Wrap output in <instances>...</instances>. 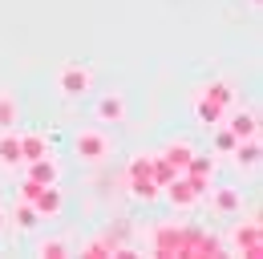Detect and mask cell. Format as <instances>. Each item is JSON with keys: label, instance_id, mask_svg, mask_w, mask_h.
<instances>
[{"label": "cell", "instance_id": "5", "mask_svg": "<svg viewBox=\"0 0 263 259\" xmlns=\"http://www.w3.org/2000/svg\"><path fill=\"white\" fill-rule=\"evenodd\" d=\"M162 191H166V198H170V207H178V211H191L198 198H202V191H198V187L186 178V174H174V178L166 182Z\"/></svg>", "mask_w": 263, "mask_h": 259}, {"label": "cell", "instance_id": "17", "mask_svg": "<svg viewBox=\"0 0 263 259\" xmlns=\"http://www.w3.org/2000/svg\"><path fill=\"white\" fill-rule=\"evenodd\" d=\"M12 223L21 227V231H33V227L41 223V215H36V207L29 202V198H21V202H16V211H12Z\"/></svg>", "mask_w": 263, "mask_h": 259}, {"label": "cell", "instance_id": "14", "mask_svg": "<svg viewBox=\"0 0 263 259\" xmlns=\"http://www.w3.org/2000/svg\"><path fill=\"white\" fill-rule=\"evenodd\" d=\"M191 158H195V146H191V142H170V146L162 150V162L174 170V174H182Z\"/></svg>", "mask_w": 263, "mask_h": 259}, {"label": "cell", "instance_id": "3", "mask_svg": "<svg viewBox=\"0 0 263 259\" xmlns=\"http://www.w3.org/2000/svg\"><path fill=\"white\" fill-rule=\"evenodd\" d=\"M89 85H93V73L85 65H65L57 73V94L61 97H81V94H89Z\"/></svg>", "mask_w": 263, "mask_h": 259}, {"label": "cell", "instance_id": "20", "mask_svg": "<svg viewBox=\"0 0 263 259\" xmlns=\"http://www.w3.org/2000/svg\"><path fill=\"white\" fill-rule=\"evenodd\" d=\"M73 247H69V239H45V243H36V255L41 259H65Z\"/></svg>", "mask_w": 263, "mask_h": 259}, {"label": "cell", "instance_id": "6", "mask_svg": "<svg viewBox=\"0 0 263 259\" xmlns=\"http://www.w3.org/2000/svg\"><path fill=\"white\" fill-rule=\"evenodd\" d=\"M29 202L36 207L41 219H57L61 207H65V198H61V191H57V182H53V187H36V191L29 194Z\"/></svg>", "mask_w": 263, "mask_h": 259}, {"label": "cell", "instance_id": "22", "mask_svg": "<svg viewBox=\"0 0 263 259\" xmlns=\"http://www.w3.org/2000/svg\"><path fill=\"white\" fill-rule=\"evenodd\" d=\"M235 142H239V138H235L227 126H215V142H211V146H215V154H231V150H235Z\"/></svg>", "mask_w": 263, "mask_h": 259}, {"label": "cell", "instance_id": "1", "mask_svg": "<svg viewBox=\"0 0 263 259\" xmlns=\"http://www.w3.org/2000/svg\"><path fill=\"white\" fill-rule=\"evenodd\" d=\"M231 105H235V85L231 81H211L195 101V118L206 130H215V126H223V114H227Z\"/></svg>", "mask_w": 263, "mask_h": 259}, {"label": "cell", "instance_id": "7", "mask_svg": "<svg viewBox=\"0 0 263 259\" xmlns=\"http://www.w3.org/2000/svg\"><path fill=\"white\" fill-rule=\"evenodd\" d=\"M25 178H33V182H41V187H53V182L61 178V166H57L53 154H41V158L25 162Z\"/></svg>", "mask_w": 263, "mask_h": 259}, {"label": "cell", "instance_id": "10", "mask_svg": "<svg viewBox=\"0 0 263 259\" xmlns=\"http://www.w3.org/2000/svg\"><path fill=\"white\" fill-rule=\"evenodd\" d=\"M227 130L235 138H259V114H255V109H235Z\"/></svg>", "mask_w": 263, "mask_h": 259}, {"label": "cell", "instance_id": "21", "mask_svg": "<svg viewBox=\"0 0 263 259\" xmlns=\"http://www.w3.org/2000/svg\"><path fill=\"white\" fill-rule=\"evenodd\" d=\"M81 255L85 259H105V255H114V243L101 235V239H89V243H81Z\"/></svg>", "mask_w": 263, "mask_h": 259}, {"label": "cell", "instance_id": "19", "mask_svg": "<svg viewBox=\"0 0 263 259\" xmlns=\"http://www.w3.org/2000/svg\"><path fill=\"white\" fill-rule=\"evenodd\" d=\"M16 118H21L16 97H12V94H0V130H12V126H16Z\"/></svg>", "mask_w": 263, "mask_h": 259}, {"label": "cell", "instance_id": "13", "mask_svg": "<svg viewBox=\"0 0 263 259\" xmlns=\"http://www.w3.org/2000/svg\"><path fill=\"white\" fill-rule=\"evenodd\" d=\"M259 138H239V142H235V150H231V158L239 162V166H243V170H255V166H259Z\"/></svg>", "mask_w": 263, "mask_h": 259}, {"label": "cell", "instance_id": "4", "mask_svg": "<svg viewBox=\"0 0 263 259\" xmlns=\"http://www.w3.org/2000/svg\"><path fill=\"white\" fill-rule=\"evenodd\" d=\"M231 247H235L239 255H247V259H259V255H263V235H259V223H255V219L239 223V227H235V235H231Z\"/></svg>", "mask_w": 263, "mask_h": 259}, {"label": "cell", "instance_id": "2", "mask_svg": "<svg viewBox=\"0 0 263 259\" xmlns=\"http://www.w3.org/2000/svg\"><path fill=\"white\" fill-rule=\"evenodd\" d=\"M73 154L81 162H105L109 158V138H105L101 130H81V134L73 138Z\"/></svg>", "mask_w": 263, "mask_h": 259}, {"label": "cell", "instance_id": "8", "mask_svg": "<svg viewBox=\"0 0 263 259\" xmlns=\"http://www.w3.org/2000/svg\"><path fill=\"white\" fill-rule=\"evenodd\" d=\"M182 174H186L198 191L206 194V191H211V178H215V158H202V154H195V158L186 162V170H182Z\"/></svg>", "mask_w": 263, "mask_h": 259}, {"label": "cell", "instance_id": "11", "mask_svg": "<svg viewBox=\"0 0 263 259\" xmlns=\"http://www.w3.org/2000/svg\"><path fill=\"white\" fill-rule=\"evenodd\" d=\"M0 166L4 170L21 166V134L16 130H0Z\"/></svg>", "mask_w": 263, "mask_h": 259}, {"label": "cell", "instance_id": "16", "mask_svg": "<svg viewBox=\"0 0 263 259\" xmlns=\"http://www.w3.org/2000/svg\"><path fill=\"white\" fill-rule=\"evenodd\" d=\"M41 154H53L49 150V138L45 134H21V162L41 158Z\"/></svg>", "mask_w": 263, "mask_h": 259}, {"label": "cell", "instance_id": "9", "mask_svg": "<svg viewBox=\"0 0 263 259\" xmlns=\"http://www.w3.org/2000/svg\"><path fill=\"white\" fill-rule=\"evenodd\" d=\"M93 114H98L101 122H114V126H122V122H126V97H122V94H105V97H98Z\"/></svg>", "mask_w": 263, "mask_h": 259}, {"label": "cell", "instance_id": "15", "mask_svg": "<svg viewBox=\"0 0 263 259\" xmlns=\"http://www.w3.org/2000/svg\"><path fill=\"white\" fill-rule=\"evenodd\" d=\"M154 170H158V154H134L130 166H126V182L130 178H154ZM158 182V178H154Z\"/></svg>", "mask_w": 263, "mask_h": 259}, {"label": "cell", "instance_id": "12", "mask_svg": "<svg viewBox=\"0 0 263 259\" xmlns=\"http://www.w3.org/2000/svg\"><path fill=\"white\" fill-rule=\"evenodd\" d=\"M211 207L219 215H239L243 211V194L235 191V187H219V191H211Z\"/></svg>", "mask_w": 263, "mask_h": 259}, {"label": "cell", "instance_id": "24", "mask_svg": "<svg viewBox=\"0 0 263 259\" xmlns=\"http://www.w3.org/2000/svg\"><path fill=\"white\" fill-rule=\"evenodd\" d=\"M251 4H259V0H251Z\"/></svg>", "mask_w": 263, "mask_h": 259}, {"label": "cell", "instance_id": "23", "mask_svg": "<svg viewBox=\"0 0 263 259\" xmlns=\"http://www.w3.org/2000/svg\"><path fill=\"white\" fill-rule=\"evenodd\" d=\"M4 223H8V215H4V211H0V231H4Z\"/></svg>", "mask_w": 263, "mask_h": 259}, {"label": "cell", "instance_id": "18", "mask_svg": "<svg viewBox=\"0 0 263 259\" xmlns=\"http://www.w3.org/2000/svg\"><path fill=\"white\" fill-rule=\"evenodd\" d=\"M130 194L138 202H154V198L162 194V187H158L154 178H130Z\"/></svg>", "mask_w": 263, "mask_h": 259}]
</instances>
